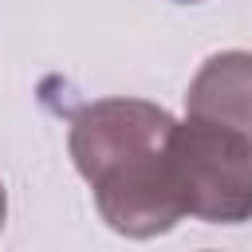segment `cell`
Wrapping results in <instances>:
<instances>
[{
  "label": "cell",
  "instance_id": "cell-2",
  "mask_svg": "<svg viewBox=\"0 0 252 252\" xmlns=\"http://www.w3.org/2000/svg\"><path fill=\"white\" fill-rule=\"evenodd\" d=\"M173 177L181 209L205 224L252 220V146L205 118L173 126Z\"/></svg>",
  "mask_w": 252,
  "mask_h": 252
},
{
  "label": "cell",
  "instance_id": "cell-3",
  "mask_svg": "<svg viewBox=\"0 0 252 252\" xmlns=\"http://www.w3.org/2000/svg\"><path fill=\"white\" fill-rule=\"evenodd\" d=\"M189 118L217 122L252 146V51H217L201 63L185 94Z\"/></svg>",
  "mask_w": 252,
  "mask_h": 252
},
{
  "label": "cell",
  "instance_id": "cell-1",
  "mask_svg": "<svg viewBox=\"0 0 252 252\" xmlns=\"http://www.w3.org/2000/svg\"><path fill=\"white\" fill-rule=\"evenodd\" d=\"M173 126L177 118L146 98H94L71 114V161L114 232L146 240L185 217L173 177Z\"/></svg>",
  "mask_w": 252,
  "mask_h": 252
},
{
  "label": "cell",
  "instance_id": "cell-5",
  "mask_svg": "<svg viewBox=\"0 0 252 252\" xmlns=\"http://www.w3.org/2000/svg\"><path fill=\"white\" fill-rule=\"evenodd\" d=\"M173 4H201V0H173Z\"/></svg>",
  "mask_w": 252,
  "mask_h": 252
},
{
  "label": "cell",
  "instance_id": "cell-4",
  "mask_svg": "<svg viewBox=\"0 0 252 252\" xmlns=\"http://www.w3.org/2000/svg\"><path fill=\"white\" fill-rule=\"evenodd\" d=\"M4 213H8V197H4V181H0V228H4Z\"/></svg>",
  "mask_w": 252,
  "mask_h": 252
}]
</instances>
